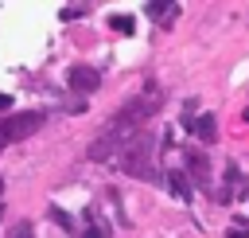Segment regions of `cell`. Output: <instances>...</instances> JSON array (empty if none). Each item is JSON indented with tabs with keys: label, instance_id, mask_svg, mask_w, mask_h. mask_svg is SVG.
I'll return each mask as SVG.
<instances>
[{
	"label": "cell",
	"instance_id": "6da1fadb",
	"mask_svg": "<svg viewBox=\"0 0 249 238\" xmlns=\"http://www.w3.org/2000/svg\"><path fill=\"white\" fill-rule=\"evenodd\" d=\"M117 156H121L124 176H132V179H152L156 176V137L152 133L140 129L132 140H124V148Z\"/></svg>",
	"mask_w": 249,
	"mask_h": 238
},
{
	"label": "cell",
	"instance_id": "7a4b0ae2",
	"mask_svg": "<svg viewBox=\"0 0 249 238\" xmlns=\"http://www.w3.org/2000/svg\"><path fill=\"white\" fill-rule=\"evenodd\" d=\"M39 125H43V113H39V109L0 117V148H8V144H16V140H27V137H31Z\"/></svg>",
	"mask_w": 249,
	"mask_h": 238
},
{
	"label": "cell",
	"instance_id": "3957f363",
	"mask_svg": "<svg viewBox=\"0 0 249 238\" xmlns=\"http://www.w3.org/2000/svg\"><path fill=\"white\" fill-rule=\"evenodd\" d=\"M66 82H70V90H78V94H93V90L101 86V74H97L93 66H86V62H78V66H70V74H66Z\"/></svg>",
	"mask_w": 249,
	"mask_h": 238
},
{
	"label": "cell",
	"instance_id": "277c9868",
	"mask_svg": "<svg viewBox=\"0 0 249 238\" xmlns=\"http://www.w3.org/2000/svg\"><path fill=\"white\" fill-rule=\"evenodd\" d=\"M187 168H191V183L210 191V160L202 152H187Z\"/></svg>",
	"mask_w": 249,
	"mask_h": 238
},
{
	"label": "cell",
	"instance_id": "5b68a950",
	"mask_svg": "<svg viewBox=\"0 0 249 238\" xmlns=\"http://www.w3.org/2000/svg\"><path fill=\"white\" fill-rule=\"evenodd\" d=\"M163 183H167V191L175 195V199H183V203H191V195H195V183L187 179V172H163Z\"/></svg>",
	"mask_w": 249,
	"mask_h": 238
},
{
	"label": "cell",
	"instance_id": "8992f818",
	"mask_svg": "<svg viewBox=\"0 0 249 238\" xmlns=\"http://www.w3.org/2000/svg\"><path fill=\"white\" fill-rule=\"evenodd\" d=\"M148 16H152L156 23H163V27H171L175 16H179V4H148Z\"/></svg>",
	"mask_w": 249,
	"mask_h": 238
},
{
	"label": "cell",
	"instance_id": "52a82bcc",
	"mask_svg": "<svg viewBox=\"0 0 249 238\" xmlns=\"http://www.w3.org/2000/svg\"><path fill=\"white\" fill-rule=\"evenodd\" d=\"M195 133H198L202 144H214V137H218V121H214V113H202V117L195 121Z\"/></svg>",
	"mask_w": 249,
	"mask_h": 238
},
{
	"label": "cell",
	"instance_id": "ba28073f",
	"mask_svg": "<svg viewBox=\"0 0 249 238\" xmlns=\"http://www.w3.org/2000/svg\"><path fill=\"white\" fill-rule=\"evenodd\" d=\"M8 238H35V226H31L27 218H19V222L8 230Z\"/></svg>",
	"mask_w": 249,
	"mask_h": 238
},
{
	"label": "cell",
	"instance_id": "9c48e42d",
	"mask_svg": "<svg viewBox=\"0 0 249 238\" xmlns=\"http://www.w3.org/2000/svg\"><path fill=\"white\" fill-rule=\"evenodd\" d=\"M109 27H113V31H124V35H132V27H136V23H132V16H113V20H109Z\"/></svg>",
	"mask_w": 249,
	"mask_h": 238
},
{
	"label": "cell",
	"instance_id": "30bf717a",
	"mask_svg": "<svg viewBox=\"0 0 249 238\" xmlns=\"http://www.w3.org/2000/svg\"><path fill=\"white\" fill-rule=\"evenodd\" d=\"M226 238H249V218H237V222H230Z\"/></svg>",
	"mask_w": 249,
	"mask_h": 238
},
{
	"label": "cell",
	"instance_id": "8fae6325",
	"mask_svg": "<svg viewBox=\"0 0 249 238\" xmlns=\"http://www.w3.org/2000/svg\"><path fill=\"white\" fill-rule=\"evenodd\" d=\"M51 218H54V222H58L62 230H74V218H70V215H66L62 207H51Z\"/></svg>",
	"mask_w": 249,
	"mask_h": 238
},
{
	"label": "cell",
	"instance_id": "7c38bea8",
	"mask_svg": "<svg viewBox=\"0 0 249 238\" xmlns=\"http://www.w3.org/2000/svg\"><path fill=\"white\" fill-rule=\"evenodd\" d=\"M82 238H109V234H105V226H97V222H93V215H89V226L82 230Z\"/></svg>",
	"mask_w": 249,
	"mask_h": 238
},
{
	"label": "cell",
	"instance_id": "4fadbf2b",
	"mask_svg": "<svg viewBox=\"0 0 249 238\" xmlns=\"http://www.w3.org/2000/svg\"><path fill=\"white\" fill-rule=\"evenodd\" d=\"M58 16H62V20H78V16H86V8H82V4H70V8H62Z\"/></svg>",
	"mask_w": 249,
	"mask_h": 238
},
{
	"label": "cell",
	"instance_id": "5bb4252c",
	"mask_svg": "<svg viewBox=\"0 0 249 238\" xmlns=\"http://www.w3.org/2000/svg\"><path fill=\"white\" fill-rule=\"evenodd\" d=\"M0 109H12V94H0Z\"/></svg>",
	"mask_w": 249,
	"mask_h": 238
},
{
	"label": "cell",
	"instance_id": "9a60e30c",
	"mask_svg": "<svg viewBox=\"0 0 249 238\" xmlns=\"http://www.w3.org/2000/svg\"><path fill=\"white\" fill-rule=\"evenodd\" d=\"M0 195H4V179H0Z\"/></svg>",
	"mask_w": 249,
	"mask_h": 238
}]
</instances>
